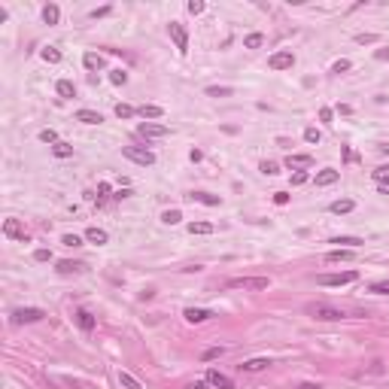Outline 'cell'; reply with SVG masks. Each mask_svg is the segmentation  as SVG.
<instances>
[{
	"label": "cell",
	"instance_id": "1",
	"mask_svg": "<svg viewBox=\"0 0 389 389\" xmlns=\"http://www.w3.org/2000/svg\"><path fill=\"white\" fill-rule=\"evenodd\" d=\"M304 310H307V316L319 319V323H338V319H344V310H338V307H331V304H323V301L307 304Z\"/></svg>",
	"mask_w": 389,
	"mask_h": 389
},
{
	"label": "cell",
	"instance_id": "17",
	"mask_svg": "<svg viewBox=\"0 0 389 389\" xmlns=\"http://www.w3.org/2000/svg\"><path fill=\"white\" fill-rule=\"evenodd\" d=\"M76 122H85V125H100V122H104V116H100V113H95V110H79V113H76Z\"/></svg>",
	"mask_w": 389,
	"mask_h": 389
},
{
	"label": "cell",
	"instance_id": "13",
	"mask_svg": "<svg viewBox=\"0 0 389 389\" xmlns=\"http://www.w3.org/2000/svg\"><path fill=\"white\" fill-rule=\"evenodd\" d=\"M328 210L335 213V216H347V213H353V210H356V201H350V198H340V201H335V204H331Z\"/></svg>",
	"mask_w": 389,
	"mask_h": 389
},
{
	"label": "cell",
	"instance_id": "29",
	"mask_svg": "<svg viewBox=\"0 0 389 389\" xmlns=\"http://www.w3.org/2000/svg\"><path fill=\"white\" fill-rule=\"evenodd\" d=\"M371 177L377 179V186H389V164H380Z\"/></svg>",
	"mask_w": 389,
	"mask_h": 389
},
{
	"label": "cell",
	"instance_id": "22",
	"mask_svg": "<svg viewBox=\"0 0 389 389\" xmlns=\"http://www.w3.org/2000/svg\"><path fill=\"white\" fill-rule=\"evenodd\" d=\"M85 240H88V243H97V246H100V243H107L110 237H107L104 228H88V231H85Z\"/></svg>",
	"mask_w": 389,
	"mask_h": 389
},
{
	"label": "cell",
	"instance_id": "24",
	"mask_svg": "<svg viewBox=\"0 0 389 389\" xmlns=\"http://www.w3.org/2000/svg\"><path fill=\"white\" fill-rule=\"evenodd\" d=\"M52 155H55V158H70V155H73V146L64 143V140H58V143L52 146Z\"/></svg>",
	"mask_w": 389,
	"mask_h": 389
},
{
	"label": "cell",
	"instance_id": "33",
	"mask_svg": "<svg viewBox=\"0 0 389 389\" xmlns=\"http://www.w3.org/2000/svg\"><path fill=\"white\" fill-rule=\"evenodd\" d=\"M162 222L164 225H177V222H182V213L179 210H164L162 213Z\"/></svg>",
	"mask_w": 389,
	"mask_h": 389
},
{
	"label": "cell",
	"instance_id": "6",
	"mask_svg": "<svg viewBox=\"0 0 389 389\" xmlns=\"http://www.w3.org/2000/svg\"><path fill=\"white\" fill-rule=\"evenodd\" d=\"M137 134L146 137V140H155V137H167L170 128H167V125H158V122H140V125H137Z\"/></svg>",
	"mask_w": 389,
	"mask_h": 389
},
{
	"label": "cell",
	"instance_id": "2",
	"mask_svg": "<svg viewBox=\"0 0 389 389\" xmlns=\"http://www.w3.org/2000/svg\"><path fill=\"white\" fill-rule=\"evenodd\" d=\"M268 277H231L225 280V289H268Z\"/></svg>",
	"mask_w": 389,
	"mask_h": 389
},
{
	"label": "cell",
	"instance_id": "5",
	"mask_svg": "<svg viewBox=\"0 0 389 389\" xmlns=\"http://www.w3.org/2000/svg\"><path fill=\"white\" fill-rule=\"evenodd\" d=\"M122 155H125V158H131V162H137V164H143V167L155 164V155H152L149 149H140V146H125Z\"/></svg>",
	"mask_w": 389,
	"mask_h": 389
},
{
	"label": "cell",
	"instance_id": "12",
	"mask_svg": "<svg viewBox=\"0 0 389 389\" xmlns=\"http://www.w3.org/2000/svg\"><path fill=\"white\" fill-rule=\"evenodd\" d=\"M310 164H313V155H289L286 158V167H292V170H304Z\"/></svg>",
	"mask_w": 389,
	"mask_h": 389
},
{
	"label": "cell",
	"instance_id": "19",
	"mask_svg": "<svg viewBox=\"0 0 389 389\" xmlns=\"http://www.w3.org/2000/svg\"><path fill=\"white\" fill-rule=\"evenodd\" d=\"M331 243H338V249L344 246V249H359L365 240L362 237H331Z\"/></svg>",
	"mask_w": 389,
	"mask_h": 389
},
{
	"label": "cell",
	"instance_id": "53",
	"mask_svg": "<svg viewBox=\"0 0 389 389\" xmlns=\"http://www.w3.org/2000/svg\"><path fill=\"white\" fill-rule=\"evenodd\" d=\"M298 389H323V386H319V383H301Z\"/></svg>",
	"mask_w": 389,
	"mask_h": 389
},
{
	"label": "cell",
	"instance_id": "11",
	"mask_svg": "<svg viewBox=\"0 0 389 389\" xmlns=\"http://www.w3.org/2000/svg\"><path fill=\"white\" fill-rule=\"evenodd\" d=\"M189 319V323H207V319L213 316L210 310H204V307H186V313H182Z\"/></svg>",
	"mask_w": 389,
	"mask_h": 389
},
{
	"label": "cell",
	"instance_id": "7",
	"mask_svg": "<svg viewBox=\"0 0 389 389\" xmlns=\"http://www.w3.org/2000/svg\"><path fill=\"white\" fill-rule=\"evenodd\" d=\"M46 313L40 310V307H18V310H13V323L21 325V323H40Z\"/></svg>",
	"mask_w": 389,
	"mask_h": 389
},
{
	"label": "cell",
	"instance_id": "9",
	"mask_svg": "<svg viewBox=\"0 0 389 389\" xmlns=\"http://www.w3.org/2000/svg\"><path fill=\"white\" fill-rule=\"evenodd\" d=\"M207 383L216 386V389H234V380H231L228 374H222L219 368H210V371H207Z\"/></svg>",
	"mask_w": 389,
	"mask_h": 389
},
{
	"label": "cell",
	"instance_id": "14",
	"mask_svg": "<svg viewBox=\"0 0 389 389\" xmlns=\"http://www.w3.org/2000/svg\"><path fill=\"white\" fill-rule=\"evenodd\" d=\"M338 170L335 167H325V170H319V174H316V186H335V182H338Z\"/></svg>",
	"mask_w": 389,
	"mask_h": 389
},
{
	"label": "cell",
	"instance_id": "8",
	"mask_svg": "<svg viewBox=\"0 0 389 389\" xmlns=\"http://www.w3.org/2000/svg\"><path fill=\"white\" fill-rule=\"evenodd\" d=\"M295 64V55L292 52H274L268 58V67L271 70H289V67Z\"/></svg>",
	"mask_w": 389,
	"mask_h": 389
},
{
	"label": "cell",
	"instance_id": "31",
	"mask_svg": "<svg viewBox=\"0 0 389 389\" xmlns=\"http://www.w3.org/2000/svg\"><path fill=\"white\" fill-rule=\"evenodd\" d=\"M243 46L246 49H261V46H265V33H249L243 40Z\"/></svg>",
	"mask_w": 389,
	"mask_h": 389
},
{
	"label": "cell",
	"instance_id": "30",
	"mask_svg": "<svg viewBox=\"0 0 389 389\" xmlns=\"http://www.w3.org/2000/svg\"><path fill=\"white\" fill-rule=\"evenodd\" d=\"M119 383H122L125 389H143L140 383H137V377H131L128 371H119Z\"/></svg>",
	"mask_w": 389,
	"mask_h": 389
},
{
	"label": "cell",
	"instance_id": "52",
	"mask_svg": "<svg viewBox=\"0 0 389 389\" xmlns=\"http://www.w3.org/2000/svg\"><path fill=\"white\" fill-rule=\"evenodd\" d=\"M107 192H110V186H107V182H100V186H97V198H104Z\"/></svg>",
	"mask_w": 389,
	"mask_h": 389
},
{
	"label": "cell",
	"instance_id": "34",
	"mask_svg": "<svg viewBox=\"0 0 389 389\" xmlns=\"http://www.w3.org/2000/svg\"><path fill=\"white\" fill-rule=\"evenodd\" d=\"M368 292H374V295H389V280H377V283H371Z\"/></svg>",
	"mask_w": 389,
	"mask_h": 389
},
{
	"label": "cell",
	"instance_id": "21",
	"mask_svg": "<svg viewBox=\"0 0 389 389\" xmlns=\"http://www.w3.org/2000/svg\"><path fill=\"white\" fill-rule=\"evenodd\" d=\"M43 21H46V25H58V21H61V9L55 6V3H49V6L43 9Z\"/></svg>",
	"mask_w": 389,
	"mask_h": 389
},
{
	"label": "cell",
	"instance_id": "36",
	"mask_svg": "<svg viewBox=\"0 0 389 389\" xmlns=\"http://www.w3.org/2000/svg\"><path fill=\"white\" fill-rule=\"evenodd\" d=\"M207 95H210V97H228V95H231V88H225V85H210Z\"/></svg>",
	"mask_w": 389,
	"mask_h": 389
},
{
	"label": "cell",
	"instance_id": "4",
	"mask_svg": "<svg viewBox=\"0 0 389 389\" xmlns=\"http://www.w3.org/2000/svg\"><path fill=\"white\" fill-rule=\"evenodd\" d=\"M167 33H170V40H174L177 52H179V55H186V52H189V31L182 28L179 21H170V25H167Z\"/></svg>",
	"mask_w": 389,
	"mask_h": 389
},
{
	"label": "cell",
	"instance_id": "49",
	"mask_svg": "<svg viewBox=\"0 0 389 389\" xmlns=\"http://www.w3.org/2000/svg\"><path fill=\"white\" fill-rule=\"evenodd\" d=\"M374 58H377V61H389V49H377Z\"/></svg>",
	"mask_w": 389,
	"mask_h": 389
},
{
	"label": "cell",
	"instance_id": "18",
	"mask_svg": "<svg viewBox=\"0 0 389 389\" xmlns=\"http://www.w3.org/2000/svg\"><path fill=\"white\" fill-rule=\"evenodd\" d=\"M189 201H198V204H207V207H219V198L216 194H207V192H192Z\"/></svg>",
	"mask_w": 389,
	"mask_h": 389
},
{
	"label": "cell",
	"instance_id": "15",
	"mask_svg": "<svg viewBox=\"0 0 389 389\" xmlns=\"http://www.w3.org/2000/svg\"><path fill=\"white\" fill-rule=\"evenodd\" d=\"M76 325L82 331H91V328H95V316H91L85 307H79V310H76Z\"/></svg>",
	"mask_w": 389,
	"mask_h": 389
},
{
	"label": "cell",
	"instance_id": "45",
	"mask_svg": "<svg viewBox=\"0 0 389 389\" xmlns=\"http://www.w3.org/2000/svg\"><path fill=\"white\" fill-rule=\"evenodd\" d=\"M61 243H64V246H79L82 240H79L76 234H64V237H61Z\"/></svg>",
	"mask_w": 389,
	"mask_h": 389
},
{
	"label": "cell",
	"instance_id": "28",
	"mask_svg": "<svg viewBox=\"0 0 389 389\" xmlns=\"http://www.w3.org/2000/svg\"><path fill=\"white\" fill-rule=\"evenodd\" d=\"M347 259H353V249H331L325 256V261H347Z\"/></svg>",
	"mask_w": 389,
	"mask_h": 389
},
{
	"label": "cell",
	"instance_id": "46",
	"mask_svg": "<svg viewBox=\"0 0 389 389\" xmlns=\"http://www.w3.org/2000/svg\"><path fill=\"white\" fill-rule=\"evenodd\" d=\"M331 119H335V113H331L328 107H323V110H319V122H325V125H331Z\"/></svg>",
	"mask_w": 389,
	"mask_h": 389
},
{
	"label": "cell",
	"instance_id": "43",
	"mask_svg": "<svg viewBox=\"0 0 389 389\" xmlns=\"http://www.w3.org/2000/svg\"><path fill=\"white\" fill-rule=\"evenodd\" d=\"M307 179H310V177H307V170H295V174H292V186H304Z\"/></svg>",
	"mask_w": 389,
	"mask_h": 389
},
{
	"label": "cell",
	"instance_id": "54",
	"mask_svg": "<svg viewBox=\"0 0 389 389\" xmlns=\"http://www.w3.org/2000/svg\"><path fill=\"white\" fill-rule=\"evenodd\" d=\"M189 389H204V383H192V386H189Z\"/></svg>",
	"mask_w": 389,
	"mask_h": 389
},
{
	"label": "cell",
	"instance_id": "35",
	"mask_svg": "<svg viewBox=\"0 0 389 389\" xmlns=\"http://www.w3.org/2000/svg\"><path fill=\"white\" fill-rule=\"evenodd\" d=\"M134 113H137V110H134L131 104H116V116H119V119H131Z\"/></svg>",
	"mask_w": 389,
	"mask_h": 389
},
{
	"label": "cell",
	"instance_id": "3",
	"mask_svg": "<svg viewBox=\"0 0 389 389\" xmlns=\"http://www.w3.org/2000/svg\"><path fill=\"white\" fill-rule=\"evenodd\" d=\"M359 274L356 271H340V274H319L316 283L319 286H347V283H356Z\"/></svg>",
	"mask_w": 389,
	"mask_h": 389
},
{
	"label": "cell",
	"instance_id": "38",
	"mask_svg": "<svg viewBox=\"0 0 389 389\" xmlns=\"http://www.w3.org/2000/svg\"><path fill=\"white\" fill-rule=\"evenodd\" d=\"M261 174H268V177H274V174H280V164L277 162H261Z\"/></svg>",
	"mask_w": 389,
	"mask_h": 389
},
{
	"label": "cell",
	"instance_id": "50",
	"mask_svg": "<svg viewBox=\"0 0 389 389\" xmlns=\"http://www.w3.org/2000/svg\"><path fill=\"white\" fill-rule=\"evenodd\" d=\"M356 43H374V33H359Z\"/></svg>",
	"mask_w": 389,
	"mask_h": 389
},
{
	"label": "cell",
	"instance_id": "23",
	"mask_svg": "<svg viewBox=\"0 0 389 389\" xmlns=\"http://www.w3.org/2000/svg\"><path fill=\"white\" fill-rule=\"evenodd\" d=\"M55 91H58L61 97H76V85L70 82V79H58V85H55Z\"/></svg>",
	"mask_w": 389,
	"mask_h": 389
},
{
	"label": "cell",
	"instance_id": "44",
	"mask_svg": "<svg viewBox=\"0 0 389 389\" xmlns=\"http://www.w3.org/2000/svg\"><path fill=\"white\" fill-rule=\"evenodd\" d=\"M189 13L192 16H201L204 13V3H201V0H189Z\"/></svg>",
	"mask_w": 389,
	"mask_h": 389
},
{
	"label": "cell",
	"instance_id": "32",
	"mask_svg": "<svg viewBox=\"0 0 389 389\" xmlns=\"http://www.w3.org/2000/svg\"><path fill=\"white\" fill-rule=\"evenodd\" d=\"M40 55H43V61H49V64H58V61H61V52L55 49V46H46Z\"/></svg>",
	"mask_w": 389,
	"mask_h": 389
},
{
	"label": "cell",
	"instance_id": "10",
	"mask_svg": "<svg viewBox=\"0 0 389 389\" xmlns=\"http://www.w3.org/2000/svg\"><path fill=\"white\" fill-rule=\"evenodd\" d=\"M3 234L13 237V240H21V243H28V231L18 225V219H6L3 222Z\"/></svg>",
	"mask_w": 389,
	"mask_h": 389
},
{
	"label": "cell",
	"instance_id": "41",
	"mask_svg": "<svg viewBox=\"0 0 389 389\" xmlns=\"http://www.w3.org/2000/svg\"><path fill=\"white\" fill-rule=\"evenodd\" d=\"M40 140H43V143H52V146H55V143H58V134H55L52 128H46V131H40Z\"/></svg>",
	"mask_w": 389,
	"mask_h": 389
},
{
	"label": "cell",
	"instance_id": "47",
	"mask_svg": "<svg viewBox=\"0 0 389 389\" xmlns=\"http://www.w3.org/2000/svg\"><path fill=\"white\" fill-rule=\"evenodd\" d=\"M274 204H280V207L289 204V194H286V192H274Z\"/></svg>",
	"mask_w": 389,
	"mask_h": 389
},
{
	"label": "cell",
	"instance_id": "48",
	"mask_svg": "<svg viewBox=\"0 0 389 389\" xmlns=\"http://www.w3.org/2000/svg\"><path fill=\"white\" fill-rule=\"evenodd\" d=\"M33 259H37V261H49L52 253H49V249H37V253H33Z\"/></svg>",
	"mask_w": 389,
	"mask_h": 389
},
{
	"label": "cell",
	"instance_id": "51",
	"mask_svg": "<svg viewBox=\"0 0 389 389\" xmlns=\"http://www.w3.org/2000/svg\"><path fill=\"white\" fill-rule=\"evenodd\" d=\"M110 13V6H100V9H95V13H91V18H100V16H107Z\"/></svg>",
	"mask_w": 389,
	"mask_h": 389
},
{
	"label": "cell",
	"instance_id": "26",
	"mask_svg": "<svg viewBox=\"0 0 389 389\" xmlns=\"http://www.w3.org/2000/svg\"><path fill=\"white\" fill-rule=\"evenodd\" d=\"M58 274H79L82 271V265L79 261H70V259H64V261H58V268H55Z\"/></svg>",
	"mask_w": 389,
	"mask_h": 389
},
{
	"label": "cell",
	"instance_id": "37",
	"mask_svg": "<svg viewBox=\"0 0 389 389\" xmlns=\"http://www.w3.org/2000/svg\"><path fill=\"white\" fill-rule=\"evenodd\" d=\"M110 82L113 85H125V82H128V73H125V70H113L110 73Z\"/></svg>",
	"mask_w": 389,
	"mask_h": 389
},
{
	"label": "cell",
	"instance_id": "20",
	"mask_svg": "<svg viewBox=\"0 0 389 389\" xmlns=\"http://www.w3.org/2000/svg\"><path fill=\"white\" fill-rule=\"evenodd\" d=\"M268 365H271V359H246L243 365H240V371H249V374H253V371H265Z\"/></svg>",
	"mask_w": 389,
	"mask_h": 389
},
{
	"label": "cell",
	"instance_id": "40",
	"mask_svg": "<svg viewBox=\"0 0 389 389\" xmlns=\"http://www.w3.org/2000/svg\"><path fill=\"white\" fill-rule=\"evenodd\" d=\"M350 67H353V64H350L347 58H340V61H335V64H331V73H347Z\"/></svg>",
	"mask_w": 389,
	"mask_h": 389
},
{
	"label": "cell",
	"instance_id": "55",
	"mask_svg": "<svg viewBox=\"0 0 389 389\" xmlns=\"http://www.w3.org/2000/svg\"><path fill=\"white\" fill-rule=\"evenodd\" d=\"M380 194H389V186H380Z\"/></svg>",
	"mask_w": 389,
	"mask_h": 389
},
{
	"label": "cell",
	"instance_id": "42",
	"mask_svg": "<svg viewBox=\"0 0 389 389\" xmlns=\"http://www.w3.org/2000/svg\"><path fill=\"white\" fill-rule=\"evenodd\" d=\"M304 140L307 143H319V140H323V134H319L316 128H304Z\"/></svg>",
	"mask_w": 389,
	"mask_h": 389
},
{
	"label": "cell",
	"instance_id": "25",
	"mask_svg": "<svg viewBox=\"0 0 389 389\" xmlns=\"http://www.w3.org/2000/svg\"><path fill=\"white\" fill-rule=\"evenodd\" d=\"M213 222H189V234H213Z\"/></svg>",
	"mask_w": 389,
	"mask_h": 389
},
{
	"label": "cell",
	"instance_id": "27",
	"mask_svg": "<svg viewBox=\"0 0 389 389\" xmlns=\"http://www.w3.org/2000/svg\"><path fill=\"white\" fill-rule=\"evenodd\" d=\"M82 64L88 67V70H100V67H104V58H100V55H95V52H85Z\"/></svg>",
	"mask_w": 389,
	"mask_h": 389
},
{
	"label": "cell",
	"instance_id": "16",
	"mask_svg": "<svg viewBox=\"0 0 389 389\" xmlns=\"http://www.w3.org/2000/svg\"><path fill=\"white\" fill-rule=\"evenodd\" d=\"M137 113H140L143 119H162L164 116V110L158 104H143V107H137Z\"/></svg>",
	"mask_w": 389,
	"mask_h": 389
},
{
	"label": "cell",
	"instance_id": "39",
	"mask_svg": "<svg viewBox=\"0 0 389 389\" xmlns=\"http://www.w3.org/2000/svg\"><path fill=\"white\" fill-rule=\"evenodd\" d=\"M222 353H225L222 347H210V350H204V356H201V359H204V362H213V359H219Z\"/></svg>",
	"mask_w": 389,
	"mask_h": 389
}]
</instances>
